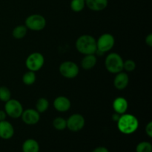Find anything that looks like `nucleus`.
<instances>
[{"label":"nucleus","mask_w":152,"mask_h":152,"mask_svg":"<svg viewBox=\"0 0 152 152\" xmlns=\"http://www.w3.org/2000/svg\"><path fill=\"white\" fill-rule=\"evenodd\" d=\"M53 126L55 129L58 131L65 130L67 128L66 120L61 117H56L53 120Z\"/></svg>","instance_id":"obj_22"},{"label":"nucleus","mask_w":152,"mask_h":152,"mask_svg":"<svg viewBox=\"0 0 152 152\" xmlns=\"http://www.w3.org/2000/svg\"><path fill=\"white\" fill-rule=\"evenodd\" d=\"M67 128L70 131L77 132L81 131L84 128L86 120L84 117L80 114H74L70 116L69 118L66 120Z\"/></svg>","instance_id":"obj_9"},{"label":"nucleus","mask_w":152,"mask_h":152,"mask_svg":"<svg viewBox=\"0 0 152 152\" xmlns=\"http://www.w3.org/2000/svg\"><path fill=\"white\" fill-rule=\"evenodd\" d=\"M123 58L117 53H110L105 59V66L107 71L111 74H117L123 71Z\"/></svg>","instance_id":"obj_3"},{"label":"nucleus","mask_w":152,"mask_h":152,"mask_svg":"<svg viewBox=\"0 0 152 152\" xmlns=\"http://www.w3.org/2000/svg\"><path fill=\"white\" fill-rule=\"evenodd\" d=\"M11 99V92L6 86H0V100L6 102Z\"/></svg>","instance_id":"obj_23"},{"label":"nucleus","mask_w":152,"mask_h":152,"mask_svg":"<svg viewBox=\"0 0 152 152\" xmlns=\"http://www.w3.org/2000/svg\"><path fill=\"white\" fill-rule=\"evenodd\" d=\"M92 152H109V151H108V148H106L105 147L99 146L95 148L94 150H93V151Z\"/></svg>","instance_id":"obj_28"},{"label":"nucleus","mask_w":152,"mask_h":152,"mask_svg":"<svg viewBox=\"0 0 152 152\" xmlns=\"http://www.w3.org/2000/svg\"><path fill=\"white\" fill-rule=\"evenodd\" d=\"M152 145L151 142L143 141L137 144L136 147V152H151Z\"/></svg>","instance_id":"obj_24"},{"label":"nucleus","mask_w":152,"mask_h":152,"mask_svg":"<svg viewBox=\"0 0 152 152\" xmlns=\"http://www.w3.org/2000/svg\"><path fill=\"white\" fill-rule=\"evenodd\" d=\"M129 83V77L127 73L119 72L116 74L115 77L114 79V86L117 90H124L128 86Z\"/></svg>","instance_id":"obj_13"},{"label":"nucleus","mask_w":152,"mask_h":152,"mask_svg":"<svg viewBox=\"0 0 152 152\" xmlns=\"http://www.w3.org/2000/svg\"><path fill=\"white\" fill-rule=\"evenodd\" d=\"M21 117L22 121L28 126L37 124L40 120V114L37 110L33 108H28L23 111Z\"/></svg>","instance_id":"obj_10"},{"label":"nucleus","mask_w":152,"mask_h":152,"mask_svg":"<svg viewBox=\"0 0 152 152\" xmlns=\"http://www.w3.org/2000/svg\"><path fill=\"white\" fill-rule=\"evenodd\" d=\"M120 115H121V114H117V113H116V112L114 113V114L112 115V117H111V118H112L113 121H114V122L118 121L119 119H120Z\"/></svg>","instance_id":"obj_30"},{"label":"nucleus","mask_w":152,"mask_h":152,"mask_svg":"<svg viewBox=\"0 0 152 152\" xmlns=\"http://www.w3.org/2000/svg\"><path fill=\"white\" fill-rule=\"evenodd\" d=\"M7 114L4 111V110H0V121H3V120H6V117H7Z\"/></svg>","instance_id":"obj_29"},{"label":"nucleus","mask_w":152,"mask_h":152,"mask_svg":"<svg viewBox=\"0 0 152 152\" xmlns=\"http://www.w3.org/2000/svg\"><path fill=\"white\" fill-rule=\"evenodd\" d=\"M49 108V102L46 98L41 97L38 99L36 103V110L39 114L45 113Z\"/></svg>","instance_id":"obj_19"},{"label":"nucleus","mask_w":152,"mask_h":152,"mask_svg":"<svg viewBox=\"0 0 152 152\" xmlns=\"http://www.w3.org/2000/svg\"><path fill=\"white\" fill-rule=\"evenodd\" d=\"M136 68V62L132 59H127L123 62V70L127 72H132Z\"/></svg>","instance_id":"obj_25"},{"label":"nucleus","mask_w":152,"mask_h":152,"mask_svg":"<svg viewBox=\"0 0 152 152\" xmlns=\"http://www.w3.org/2000/svg\"><path fill=\"white\" fill-rule=\"evenodd\" d=\"M113 109L119 114H123L126 113L129 108V102L126 98L123 96H118L115 98L113 102Z\"/></svg>","instance_id":"obj_14"},{"label":"nucleus","mask_w":152,"mask_h":152,"mask_svg":"<svg viewBox=\"0 0 152 152\" xmlns=\"http://www.w3.org/2000/svg\"><path fill=\"white\" fill-rule=\"evenodd\" d=\"M27 33H28V28L25 25H18V26L15 27L12 32V35L16 39H23L24 37L26 36Z\"/></svg>","instance_id":"obj_18"},{"label":"nucleus","mask_w":152,"mask_h":152,"mask_svg":"<svg viewBox=\"0 0 152 152\" xmlns=\"http://www.w3.org/2000/svg\"><path fill=\"white\" fill-rule=\"evenodd\" d=\"M97 58L95 54L85 55L81 61V66L84 70H91L96 65Z\"/></svg>","instance_id":"obj_16"},{"label":"nucleus","mask_w":152,"mask_h":152,"mask_svg":"<svg viewBox=\"0 0 152 152\" xmlns=\"http://www.w3.org/2000/svg\"><path fill=\"white\" fill-rule=\"evenodd\" d=\"M14 134V128L7 120L0 121V138L9 140Z\"/></svg>","instance_id":"obj_12"},{"label":"nucleus","mask_w":152,"mask_h":152,"mask_svg":"<svg viewBox=\"0 0 152 152\" xmlns=\"http://www.w3.org/2000/svg\"><path fill=\"white\" fill-rule=\"evenodd\" d=\"M45 64L44 56L39 52H34L27 57L25 65L29 71L37 72L39 71Z\"/></svg>","instance_id":"obj_5"},{"label":"nucleus","mask_w":152,"mask_h":152,"mask_svg":"<svg viewBox=\"0 0 152 152\" xmlns=\"http://www.w3.org/2000/svg\"><path fill=\"white\" fill-rule=\"evenodd\" d=\"M145 43L148 47H152V34H149L145 38Z\"/></svg>","instance_id":"obj_27"},{"label":"nucleus","mask_w":152,"mask_h":152,"mask_svg":"<svg viewBox=\"0 0 152 152\" xmlns=\"http://www.w3.org/2000/svg\"><path fill=\"white\" fill-rule=\"evenodd\" d=\"M70 7L75 13L81 12L86 7V0H71Z\"/></svg>","instance_id":"obj_20"},{"label":"nucleus","mask_w":152,"mask_h":152,"mask_svg":"<svg viewBox=\"0 0 152 152\" xmlns=\"http://www.w3.org/2000/svg\"><path fill=\"white\" fill-rule=\"evenodd\" d=\"M76 48L80 53L84 55L96 54V40L89 34H84L79 37L76 41Z\"/></svg>","instance_id":"obj_2"},{"label":"nucleus","mask_w":152,"mask_h":152,"mask_svg":"<svg viewBox=\"0 0 152 152\" xmlns=\"http://www.w3.org/2000/svg\"><path fill=\"white\" fill-rule=\"evenodd\" d=\"M117 123V129L124 134H132L137 130L139 127V121L134 115L131 114H125L120 115Z\"/></svg>","instance_id":"obj_1"},{"label":"nucleus","mask_w":152,"mask_h":152,"mask_svg":"<svg viewBox=\"0 0 152 152\" xmlns=\"http://www.w3.org/2000/svg\"><path fill=\"white\" fill-rule=\"evenodd\" d=\"M59 73L63 77L67 79H74L78 76L80 68L72 61H65L59 65Z\"/></svg>","instance_id":"obj_7"},{"label":"nucleus","mask_w":152,"mask_h":152,"mask_svg":"<svg viewBox=\"0 0 152 152\" xmlns=\"http://www.w3.org/2000/svg\"><path fill=\"white\" fill-rule=\"evenodd\" d=\"M22 148L23 152H39V145L35 140L28 139L23 142Z\"/></svg>","instance_id":"obj_17"},{"label":"nucleus","mask_w":152,"mask_h":152,"mask_svg":"<svg viewBox=\"0 0 152 152\" xmlns=\"http://www.w3.org/2000/svg\"><path fill=\"white\" fill-rule=\"evenodd\" d=\"M71 101L66 96H57L53 101V107L59 112H66L71 108Z\"/></svg>","instance_id":"obj_11"},{"label":"nucleus","mask_w":152,"mask_h":152,"mask_svg":"<svg viewBox=\"0 0 152 152\" xmlns=\"http://www.w3.org/2000/svg\"><path fill=\"white\" fill-rule=\"evenodd\" d=\"M145 133L149 137H152V122H149L145 126Z\"/></svg>","instance_id":"obj_26"},{"label":"nucleus","mask_w":152,"mask_h":152,"mask_svg":"<svg viewBox=\"0 0 152 152\" xmlns=\"http://www.w3.org/2000/svg\"><path fill=\"white\" fill-rule=\"evenodd\" d=\"M108 4V0H86V5L93 11H102Z\"/></svg>","instance_id":"obj_15"},{"label":"nucleus","mask_w":152,"mask_h":152,"mask_svg":"<svg viewBox=\"0 0 152 152\" xmlns=\"http://www.w3.org/2000/svg\"><path fill=\"white\" fill-rule=\"evenodd\" d=\"M25 26L31 31H42L46 26V19L40 14H32L25 19Z\"/></svg>","instance_id":"obj_6"},{"label":"nucleus","mask_w":152,"mask_h":152,"mask_svg":"<svg viewBox=\"0 0 152 152\" xmlns=\"http://www.w3.org/2000/svg\"><path fill=\"white\" fill-rule=\"evenodd\" d=\"M115 44V39L114 36L111 34H103L96 40V53L103 54L105 52H108L114 48Z\"/></svg>","instance_id":"obj_4"},{"label":"nucleus","mask_w":152,"mask_h":152,"mask_svg":"<svg viewBox=\"0 0 152 152\" xmlns=\"http://www.w3.org/2000/svg\"><path fill=\"white\" fill-rule=\"evenodd\" d=\"M23 107L22 104L17 99H10L5 102L4 111L7 116L13 119H18L21 117L23 112Z\"/></svg>","instance_id":"obj_8"},{"label":"nucleus","mask_w":152,"mask_h":152,"mask_svg":"<svg viewBox=\"0 0 152 152\" xmlns=\"http://www.w3.org/2000/svg\"><path fill=\"white\" fill-rule=\"evenodd\" d=\"M36 72L34 71H28L25 73L22 77V82L26 86H31L34 84L37 80V77H36Z\"/></svg>","instance_id":"obj_21"}]
</instances>
